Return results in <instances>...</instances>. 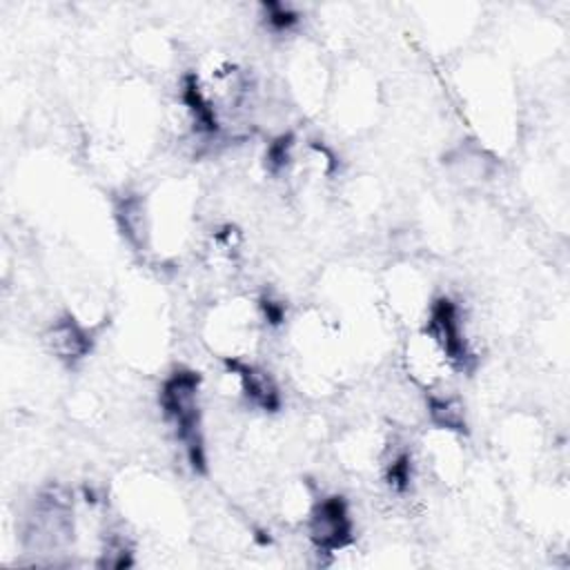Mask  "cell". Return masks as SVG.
I'll return each mask as SVG.
<instances>
[{
  "label": "cell",
  "instance_id": "3",
  "mask_svg": "<svg viewBox=\"0 0 570 570\" xmlns=\"http://www.w3.org/2000/svg\"><path fill=\"white\" fill-rule=\"evenodd\" d=\"M73 537V497L62 485H47L33 499L24 521V543L38 552H53Z\"/></svg>",
  "mask_w": 570,
  "mask_h": 570
},
{
  "label": "cell",
  "instance_id": "6",
  "mask_svg": "<svg viewBox=\"0 0 570 570\" xmlns=\"http://www.w3.org/2000/svg\"><path fill=\"white\" fill-rule=\"evenodd\" d=\"M51 354L65 363H76L91 352L94 338L89 327H85L73 316H62L53 321L45 336Z\"/></svg>",
  "mask_w": 570,
  "mask_h": 570
},
{
  "label": "cell",
  "instance_id": "2",
  "mask_svg": "<svg viewBox=\"0 0 570 570\" xmlns=\"http://www.w3.org/2000/svg\"><path fill=\"white\" fill-rule=\"evenodd\" d=\"M200 376L194 370H176L165 379L160 390V407L176 430L189 463L196 470L205 468V445L200 432Z\"/></svg>",
  "mask_w": 570,
  "mask_h": 570
},
{
  "label": "cell",
  "instance_id": "1",
  "mask_svg": "<svg viewBox=\"0 0 570 570\" xmlns=\"http://www.w3.org/2000/svg\"><path fill=\"white\" fill-rule=\"evenodd\" d=\"M261 309L249 298H229L218 303L205 318L203 336L212 352L223 361H247L261 338Z\"/></svg>",
  "mask_w": 570,
  "mask_h": 570
},
{
  "label": "cell",
  "instance_id": "5",
  "mask_svg": "<svg viewBox=\"0 0 570 570\" xmlns=\"http://www.w3.org/2000/svg\"><path fill=\"white\" fill-rule=\"evenodd\" d=\"M309 541L318 554L334 557L352 543V519L343 497L316 499L305 517Z\"/></svg>",
  "mask_w": 570,
  "mask_h": 570
},
{
  "label": "cell",
  "instance_id": "7",
  "mask_svg": "<svg viewBox=\"0 0 570 570\" xmlns=\"http://www.w3.org/2000/svg\"><path fill=\"white\" fill-rule=\"evenodd\" d=\"M428 412H430V419H432L434 428L450 430V432H456V434L465 432V410H463V403L456 396L441 394V390L430 392Z\"/></svg>",
  "mask_w": 570,
  "mask_h": 570
},
{
  "label": "cell",
  "instance_id": "4",
  "mask_svg": "<svg viewBox=\"0 0 570 570\" xmlns=\"http://www.w3.org/2000/svg\"><path fill=\"white\" fill-rule=\"evenodd\" d=\"M403 365L407 376L425 392H439L452 379V374L459 372L448 350L425 325H421L407 338L403 350Z\"/></svg>",
  "mask_w": 570,
  "mask_h": 570
}]
</instances>
